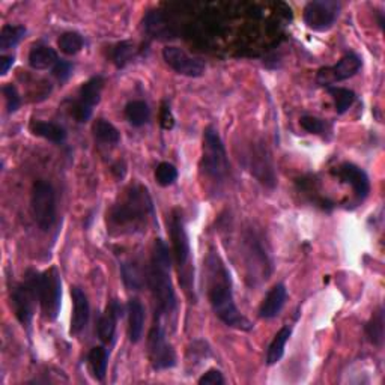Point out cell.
Segmentation results:
<instances>
[{
  "label": "cell",
  "instance_id": "30",
  "mask_svg": "<svg viewBox=\"0 0 385 385\" xmlns=\"http://www.w3.org/2000/svg\"><path fill=\"white\" fill-rule=\"evenodd\" d=\"M155 180L161 187H170L178 180V169L172 163H160L155 169Z\"/></svg>",
  "mask_w": 385,
  "mask_h": 385
},
{
  "label": "cell",
  "instance_id": "20",
  "mask_svg": "<svg viewBox=\"0 0 385 385\" xmlns=\"http://www.w3.org/2000/svg\"><path fill=\"white\" fill-rule=\"evenodd\" d=\"M58 60L59 58H58L56 50L51 48L50 46L38 44L30 50L29 53V65L38 71L48 69V68L53 69V67L58 64Z\"/></svg>",
  "mask_w": 385,
  "mask_h": 385
},
{
  "label": "cell",
  "instance_id": "9",
  "mask_svg": "<svg viewBox=\"0 0 385 385\" xmlns=\"http://www.w3.org/2000/svg\"><path fill=\"white\" fill-rule=\"evenodd\" d=\"M38 298L41 311L46 319L55 320L60 311L62 280L58 268L53 266L38 276Z\"/></svg>",
  "mask_w": 385,
  "mask_h": 385
},
{
  "label": "cell",
  "instance_id": "17",
  "mask_svg": "<svg viewBox=\"0 0 385 385\" xmlns=\"http://www.w3.org/2000/svg\"><path fill=\"white\" fill-rule=\"evenodd\" d=\"M288 298V290L283 283H277L268 290L266 297L264 298L259 315L264 319H273L280 315Z\"/></svg>",
  "mask_w": 385,
  "mask_h": 385
},
{
  "label": "cell",
  "instance_id": "2",
  "mask_svg": "<svg viewBox=\"0 0 385 385\" xmlns=\"http://www.w3.org/2000/svg\"><path fill=\"white\" fill-rule=\"evenodd\" d=\"M172 268V256L169 247L166 245L163 239H155L149 274H148V285L152 290L155 299V316L160 319H170L178 311V301H176L175 289L170 277Z\"/></svg>",
  "mask_w": 385,
  "mask_h": 385
},
{
  "label": "cell",
  "instance_id": "25",
  "mask_svg": "<svg viewBox=\"0 0 385 385\" xmlns=\"http://www.w3.org/2000/svg\"><path fill=\"white\" fill-rule=\"evenodd\" d=\"M92 133L95 140L106 144H116L121 140L119 130L106 119H97L92 125Z\"/></svg>",
  "mask_w": 385,
  "mask_h": 385
},
{
  "label": "cell",
  "instance_id": "19",
  "mask_svg": "<svg viewBox=\"0 0 385 385\" xmlns=\"http://www.w3.org/2000/svg\"><path fill=\"white\" fill-rule=\"evenodd\" d=\"M30 131L35 136L43 137L51 143H64L67 140V130L62 125L56 122H47V121H32L30 122Z\"/></svg>",
  "mask_w": 385,
  "mask_h": 385
},
{
  "label": "cell",
  "instance_id": "1",
  "mask_svg": "<svg viewBox=\"0 0 385 385\" xmlns=\"http://www.w3.org/2000/svg\"><path fill=\"white\" fill-rule=\"evenodd\" d=\"M205 269L206 294L215 316L220 319L224 325L231 328L241 331L252 330L253 324L238 310L235 304L231 273H229V269L226 268V264L223 262L220 255L214 252V250H211L206 256Z\"/></svg>",
  "mask_w": 385,
  "mask_h": 385
},
{
  "label": "cell",
  "instance_id": "12",
  "mask_svg": "<svg viewBox=\"0 0 385 385\" xmlns=\"http://www.w3.org/2000/svg\"><path fill=\"white\" fill-rule=\"evenodd\" d=\"M361 65L363 62L360 56H357L356 53H348L346 56H343L336 65L320 68L318 71V76H316L318 85L331 88L335 83L348 80L356 76L361 69Z\"/></svg>",
  "mask_w": 385,
  "mask_h": 385
},
{
  "label": "cell",
  "instance_id": "5",
  "mask_svg": "<svg viewBox=\"0 0 385 385\" xmlns=\"http://www.w3.org/2000/svg\"><path fill=\"white\" fill-rule=\"evenodd\" d=\"M201 168L206 178H210L212 182L226 181L229 172H231L224 143L212 125L206 127L203 131Z\"/></svg>",
  "mask_w": 385,
  "mask_h": 385
},
{
  "label": "cell",
  "instance_id": "23",
  "mask_svg": "<svg viewBox=\"0 0 385 385\" xmlns=\"http://www.w3.org/2000/svg\"><path fill=\"white\" fill-rule=\"evenodd\" d=\"M125 118L133 125V127H143L151 119V109L144 101L136 100L130 101L125 106Z\"/></svg>",
  "mask_w": 385,
  "mask_h": 385
},
{
  "label": "cell",
  "instance_id": "6",
  "mask_svg": "<svg viewBox=\"0 0 385 385\" xmlns=\"http://www.w3.org/2000/svg\"><path fill=\"white\" fill-rule=\"evenodd\" d=\"M148 357L155 370H168L176 366V352L168 340L163 319L157 316L148 335Z\"/></svg>",
  "mask_w": 385,
  "mask_h": 385
},
{
  "label": "cell",
  "instance_id": "33",
  "mask_svg": "<svg viewBox=\"0 0 385 385\" xmlns=\"http://www.w3.org/2000/svg\"><path fill=\"white\" fill-rule=\"evenodd\" d=\"M2 93H4L5 101H6L8 113H15L20 109V104H22V100H20V95H18L15 86L5 85L2 88Z\"/></svg>",
  "mask_w": 385,
  "mask_h": 385
},
{
  "label": "cell",
  "instance_id": "15",
  "mask_svg": "<svg viewBox=\"0 0 385 385\" xmlns=\"http://www.w3.org/2000/svg\"><path fill=\"white\" fill-rule=\"evenodd\" d=\"M123 316V306L118 299H112L106 311L100 316L97 324L98 339L104 345H110L114 340V332H116V324L119 318Z\"/></svg>",
  "mask_w": 385,
  "mask_h": 385
},
{
  "label": "cell",
  "instance_id": "32",
  "mask_svg": "<svg viewBox=\"0 0 385 385\" xmlns=\"http://www.w3.org/2000/svg\"><path fill=\"white\" fill-rule=\"evenodd\" d=\"M299 125L310 134H325L328 130V123L324 119L309 116V114L299 119Z\"/></svg>",
  "mask_w": 385,
  "mask_h": 385
},
{
  "label": "cell",
  "instance_id": "24",
  "mask_svg": "<svg viewBox=\"0 0 385 385\" xmlns=\"http://www.w3.org/2000/svg\"><path fill=\"white\" fill-rule=\"evenodd\" d=\"M366 337L373 346L382 348L384 345V307L379 306L378 310L372 315L370 320L364 327Z\"/></svg>",
  "mask_w": 385,
  "mask_h": 385
},
{
  "label": "cell",
  "instance_id": "29",
  "mask_svg": "<svg viewBox=\"0 0 385 385\" xmlns=\"http://www.w3.org/2000/svg\"><path fill=\"white\" fill-rule=\"evenodd\" d=\"M58 46L62 53L72 56V55H77L83 48V46H85V39H83V36L77 32H65L60 35Z\"/></svg>",
  "mask_w": 385,
  "mask_h": 385
},
{
  "label": "cell",
  "instance_id": "34",
  "mask_svg": "<svg viewBox=\"0 0 385 385\" xmlns=\"http://www.w3.org/2000/svg\"><path fill=\"white\" fill-rule=\"evenodd\" d=\"M72 69H74V67H72L71 62L65 60V59H59L58 64L53 67V76L60 81V83H65L71 74H72Z\"/></svg>",
  "mask_w": 385,
  "mask_h": 385
},
{
  "label": "cell",
  "instance_id": "14",
  "mask_svg": "<svg viewBox=\"0 0 385 385\" xmlns=\"http://www.w3.org/2000/svg\"><path fill=\"white\" fill-rule=\"evenodd\" d=\"M335 173L337 175V178L342 182L349 184L352 187L353 194H356L358 202H363L369 196L370 193L369 176L361 168H358L357 164L343 163L339 166L337 170H335Z\"/></svg>",
  "mask_w": 385,
  "mask_h": 385
},
{
  "label": "cell",
  "instance_id": "21",
  "mask_svg": "<svg viewBox=\"0 0 385 385\" xmlns=\"http://www.w3.org/2000/svg\"><path fill=\"white\" fill-rule=\"evenodd\" d=\"M292 336V328L289 325H285L277 331L273 342L269 343L268 351H266V364L268 366H273V364L278 363L285 356V348L288 340Z\"/></svg>",
  "mask_w": 385,
  "mask_h": 385
},
{
  "label": "cell",
  "instance_id": "8",
  "mask_svg": "<svg viewBox=\"0 0 385 385\" xmlns=\"http://www.w3.org/2000/svg\"><path fill=\"white\" fill-rule=\"evenodd\" d=\"M38 276H39L38 271H29L26 274L25 282L15 286L11 294L14 313L17 319L26 327H29L30 322H32L36 303H39Z\"/></svg>",
  "mask_w": 385,
  "mask_h": 385
},
{
  "label": "cell",
  "instance_id": "7",
  "mask_svg": "<svg viewBox=\"0 0 385 385\" xmlns=\"http://www.w3.org/2000/svg\"><path fill=\"white\" fill-rule=\"evenodd\" d=\"M32 212L41 231L48 232L56 223V193L50 182L39 180L32 189Z\"/></svg>",
  "mask_w": 385,
  "mask_h": 385
},
{
  "label": "cell",
  "instance_id": "37",
  "mask_svg": "<svg viewBox=\"0 0 385 385\" xmlns=\"http://www.w3.org/2000/svg\"><path fill=\"white\" fill-rule=\"evenodd\" d=\"M14 62H15V58L13 55L0 58V74L5 76L6 72L9 71V68H11L14 65Z\"/></svg>",
  "mask_w": 385,
  "mask_h": 385
},
{
  "label": "cell",
  "instance_id": "3",
  "mask_svg": "<svg viewBox=\"0 0 385 385\" xmlns=\"http://www.w3.org/2000/svg\"><path fill=\"white\" fill-rule=\"evenodd\" d=\"M152 197L143 185H133L109 214L110 227L118 234L142 232L154 218Z\"/></svg>",
  "mask_w": 385,
  "mask_h": 385
},
{
  "label": "cell",
  "instance_id": "36",
  "mask_svg": "<svg viewBox=\"0 0 385 385\" xmlns=\"http://www.w3.org/2000/svg\"><path fill=\"white\" fill-rule=\"evenodd\" d=\"M161 125H163L164 130H172L173 125H175L172 110L166 102L163 104V110H161Z\"/></svg>",
  "mask_w": 385,
  "mask_h": 385
},
{
  "label": "cell",
  "instance_id": "13",
  "mask_svg": "<svg viewBox=\"0 0 385 385\" xmlns=\"http://www.w3.org/2000/svg\"><path fill=\"white\" fill-rule=\"evenodd\" d=\"M163 59L175 72L185 77H201L206 69V65L202 59L190 56L181 47H166L163 50Z\"/></svg>",
  "mask_w": 385,
  "mask_h": 385
},
{
  "label": "cell",
  "instance_id": "10",
  "mask_svg": "<svg viewBox=\"0 0 385 385\" xmlns=\"http://www.w3.org/2000/svg\"><path fill=\"white\" fill-rule=\"evenodd\" d=\"M342 5L336 0H313L304 8V23L309 29L316 32H325V30L335 26L339 17Z\"/></svg>",
  "mask_w": 385,
  "mask_h": 385
},
{
  "label": "cell",
  "instance_id": "31",
  "mask_svg": "<svg viewBox=\"0 0 385 385\" xmlns=\"http://www.w3.org/2000/svg\"><path fill=\"white\" fill-rule=\"evenodd\" d=\"M133 53H134V46L130 43V41H123V43H119L112 51L113 64L118 68H123L130 62Z\"/></svg>",
  "mask_w": 385,
  "mask_h": 385
},
{
  "label": "cell",
  "instance_id": "4",
  "mask_svg": "<svg viewBox=\"0 0 385 385\" xmlns=\"http://www.w3.org/2000/svg\"><path fill=\"white\" fill-rule=\"evenodd\" d=\"M170 239H172V250L173 259L176 264V271H178L180 283L184 289L185 295L193 303L196 301V290H194V266L191 265V248L189 235H187L185 222L181 211L175 210L170 215Z\"/></svg>",
  "mask_w": 385,
  "mask_h": 385
},
{
  "label": "cell",
  "instance_id": "18",
  "mask_svg": "<svg viewBox=\"0 0 385 385\" xmlns=\"http://www.w3.org/2000/svg\"><path fill=\"white\" fill-rule=\"evenodd\" d=\"M144 307L137 298L128 301V337L131 343H139L143 336Z\"/></svg>",
  "mask_w": 385,
  "mask_h": 385
},
{
  "label": "cell",
  "instance_id": "22",
  "mask_svg": "<svg viewBox=\"0 0 385 385\" xmlns=\"http://www.w3.org/2000/svg\"><path fill=\"white\" fill-rule=\"evenodd\" d=\"M88 363H89V369L92 372V377L97 381H104L107 373L109 351L104 346L92 348L88 353Z\"/></svg>",
  "mask_w": 385,
  "mask_h": 385
},
{
  "label": "cell",
  "instance_id": "27",
  "mask_svg": "<svg viewBox=\"0 0 385 385\" xmlns=\"http://www.w3.org/2000/svg\"><path fill=\"white\" fill-rule=\"evenodd\" d=\"M121 274H122L123 285L130 290H140L144 285V280H147L143 278V274L139 269V266L133 262H123L121 265Z\"/></svg>",
  "mask_w": 385,
  "mask_h": 385
},
{
  "label": "cell",
  "instance_id": "28",
  "mask_svg": "<svg viewBox=\"0 0 385 385\" xmlns=\"http://www.w3.org/2000/svg\"><path fill=\"white\" fill-rule=\"evenodd\" d=\"M328 93L331 95V98L335 100V104H336V112L339 114H343L346 113L349 110V107L353 104V101H356V92L351 90V89H346V88H339V86H331V88H327Z\"/></svg>",
  "mask_w": 385,
  "mask_h": 385
},
{
  "label": "cell",
  "instance_id": "35",
  "mask_svg": "<svg viewBox=\"0 0 385 385\" xmlns=\"http://www.w3.org/2000/svg\"><path fill=\"white\" fill-rule=\"evenodd\" d=\"M199 384L201 385H222V384H224V378H223L220 370L211 369V370H208L199 379Z\"/></svg>",
  "mask_w": 385,
  "mask_h": 385
},
{
  "label": "cell",
  "instance_id": "16",
  "mask_svg": "<svg viewBox=\"0 0 385 385\" xmlns=\"http://www.w3.org/2000/svg\"><path fill=\"white\" fill-rule=\"evenodd\" d=\"M71 297H72V303H74V310H72V318H71V335L77 336L88 327L90 307H89L88 295L81 288L72 286Z\"/></svg>",
  "mask_w": 385,
  "mask_h": 385
},
{
  "label": "cell",
  "instance_id": "11",
  "mask_svg": "<svg viewBox=\"0 0 385 385\" xmlns=\"http://www.w3.org/2000/svg\"><path fill=\"white\" fill-rule=\"evenodd\" d=\"M104 88V77L95 76L89 79L86 83H83L77 100L71 107V114L77 122L83 123L88 122L92 116L93 107L101 101V93Z\"/></svg>",
  "mask_w": 385,
  "mask_h": 385
},
{
  "label": "cell",
  "instance_id": "26",
  "mask_svg": "<svg viewBox=\"0 0 385 385\" xmlns=\"http://www.w3.org/2000/svg\"><path fill=\"white\" fill-rule=\"evenodd\" d=\"M26 35V27L25 26H13V25H5L2 27V32H0V50L6 51L9 48H14L20 44Z\"/></svg>",
  "mask_w": 385,
  "mask_h": 385
}]
</instances>
